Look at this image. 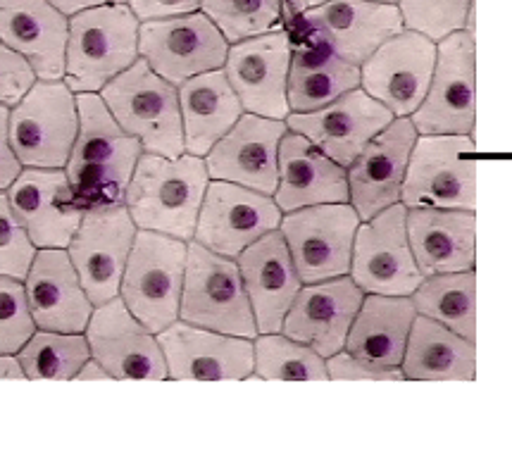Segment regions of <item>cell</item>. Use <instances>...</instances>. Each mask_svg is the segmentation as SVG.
<instances>
[{
  "instance_id": "38",
  "label": "cell",
  "mask_w": 512,
  "mask_h": 450,
  "mask_svg": "<svg viewBox=\"0 0 512 450\" xmlns=\"http://www.w3.org/2000/svg\"><path fill=\"white\" fill-rule=\"evenodd\" d=\"M472 5L474 0H398L403 27L432 41H443L465 29Z\"/></svg>"
},
{
  "instance_id": "33",
  "label": "cell",
  "mask_w": 512,
  "mask_h": 450,
  "mask_svg": "<svg viewBox=\"0 0 512 450\" xmlns=\"http://www.w3.org/2000/svg\"><path fill=\"white\" fill-rule=\"evenodd\" d=\"M358 86L360 67L341 60L332 50L305 39L291 50L286 96L293 112L320 110Z\"/></svg>"
},
{
  "instance_id": "30",
  "label": "cell",
  "mask_w": 512,
  "mask_h": 450,
  "mask_svg": "<svg viewBox=\"0 0 512 450\" xmlns=\"http://www.w3.org/2000/svg\"><path fill=\"white\" fill-rule=\"evenodd\" d=\"M179 108L184 150L198 158H205L246 112L224 70H210L184 81L179 86Z\"/></svg>"
},
{
  "instance_id": "22",
  "label": "cell",
  "mask_w": 512,
  "mask_h": 450,
  "mask_svg": "<svg viewBox=\"0 0 512 450\" xmlns=\"http://www.w3.org/2000/svg\"><path fill=\"white\" fill-rule=\"evenodd\" d=\"M17 220L36 248H67L79 229L84 208L74 198L65 170L22 167L5 191Z\"/></svg>"
},
{
  "instance_id": "14",
  "label": "cell",
  "mask_w": 512,
  "mask_h": 450,
  "mask_svg": "<svg viewBox=\"0 0 512 450\" xmlns=\"http://www.w3.org/2000/svg\"><path fill=\"white\" fill-rule=\"evenodd\" d=\"M408 208L393 203L355 231L351 279L365 293L410 296L424 281L405 227Z\"/></svg>"
},
{
  "instance_id": "16",
  "label": "cell",
  "mask_w": 512,
  "mask_h": 450,
  "mask_svg": "<svg viewBox=\"0 0 512 450\" xmlns=\"http://www.w3.org/2000/svg\"><path fill=\"white\" fill-rule=\"evenodd\" d=\"M434 65V41L412 29H403L362 62L360 84L393 115L408 117L427 96Z\"/></svg>"
},
{
  "instance_id": "47",
  "label": "cell",
  "mask_w": 512,
  "mask_h": 450,
  "mask_svg": "<svg viewBox=\"0 0 512 450\" xmlns=\"http://www.w3.org/2000/svg\"><path fill=\"white\" fill-rule=\"evenodd\" d=\"M77 379H81V381H91V379H110V374H108V370H105V367L101 365V362L93 360V358H89V360H86V365L81 367V370H79Z\"/></svg>"
},
{
  "instance_id": "41",
  "label": "cell",
  "mask_w": 512,
  "mask_h": 450,
  "mask_svg": "<svg viewBox=\"0 0 512 450\" xmlns=\"http://www.w3.org/2000/svg\"><path fill=\"white\" fill-rule=\"evenodd\" d=\"M36 72L27 58L0 41V105L12 108L36 84Z\"/></svg>"
},
{
  "instance_id": "34",
  "label": "cell",
  "mask_w": 512,
  "mask_h": 450,
  "mask_svg": "<svg viewBox=\"0 0 512 450\" xmlns=\"http://www.w3.org/2000/svg\"><path fill=\"white\" fill-rule=\"evenodd\" d=\"M415 310L441 322L467 341H477V274H432L415 289Z\"/></svg>"
},
{
  "instance_id": "23",
  "label": "cell",
  "mask_w": 512,
  "mask_h": 450,
  "mask_svg": "<svg viewBox=\"0 0 512 450\" xmlns=\"http://www.w3.org/2000/svg\"><path fill=\"white\" fill-rule=\"evenodd\" d=\"M362 300H365V291L351 277H336L303 286L284 317V336L305 343L322 358H332L346 346L348 331Z\"/></svg>"
},
{
  "instance_id": "3",
  "label": "cell",
  "mask_w": 512,
  "mask_h": 450,
  "mask_svg": "<svg viewBox=\"0 0 512 450\" xmlns=\"http://www.w3.org/2000/svg\"><path fill=\"white\" fill-rule=\"evenodd\" d=\"M139 27L127 3L72 15L65 50L67 86L74 93H101L108 81L139 60Z\"/></svg>"
},
{
  "instance_id": "35",
  "label": "cell",
  "mask_w": 512,
  "mask_h": 450,
  "mask_svg": "<svg viewBox=\"0 0 512 450\" xmlns=\"http://www.w3.org/2000/svg\"><path fill=\"white\" fill-rule=\"evenodd\" d=\"M91 358L86 334H62V331L36 329L24 343L17 360L22 362L27 379L72 381Z\"/></svg>"
},
{
  "instance_id": "25",
  "label": "cell",
  "mask_w": 512,
  "mask_h": 450,
  "mask_svg": "<svg viewBox=\"0 0 512 450\" xmlns=\"http://www.w3.org/2000/svg\"><path fill=\"white\" fill-rule=\"evenodd\" d=\"M29 310L39 329L84 334L96 305L86 296L67 248H39L24 279Z\"/></svg>"
},
{
  "instance_id": "7",
  "label": "cell",
  "mask_w": 512,
  "mask_h": 450,
  "mask_svg": "<svg viewBox=\"0 0 512 450\" xmlns=\"http://www.w3.org/2000/svg\"><path fill=\"white\" fill-rule=\"evenodd\" d=\"M77 131V93L65 79H36L10 108V141L22 167L65 170Z\"/></svg>"
},
{
  "instance_id": "24",
  "label": "cell",
  "mask_w": 512,
  "mask_h": 450,
  "mask_svg": "<svg viewBox=\"0 0 512 450\" xmlns=\"http://www.w3.org/2000/svg\"><path fill=\"white\" fill-rule=\"evenodd\" d=\"M415 141V124L408 117H398L355 158L348 172V191L360 222L372 220L389 205L398 203Z\"/></svg>"
},
{
  "instance_id": "2",
  "label": "cell",
  "mask_w": 512,
  "mask_h": 450,
  "mask_svg": "<svg viewBox=\"0 0 512 450\" xmlns=\"http://www.w3.org/2000/svg\"><path fill=\"white\" fill-rule=\"evenodd\" d=\"M208 184V167L198 155L165 158L143 153L131 174L124 205L139 229L191 241Z\"/></svg>"
},
{
  "instance_id": "13",
  "label": "cell",
  "mask_w": 512,
  "mask_h": 450,
  "mask_svg": "<svg viewBox=\"0 0 512 450\" xmlns=\"http://www.w3.org/2000/svg\"><path fill=\"white\" fill-rule=\"evenodd\" d=\"M227 53V39L205 12L148 20L139 27V58L174 86L203 72L222 70Z\"/></svg>"
},
{
  "instance_id": "18",
  "label": "cell",
  "mask_w": 512,
  "mask_h": 450,
  "mask_svg": "<svg viewBox=\"0 0 512 450\" xmlns=\"http://www.w3.org/2000/svg\"><path fill=\"white\" fill-rule=\"evenodd\" d=\"M158 336L174 381H241L253 377V341L243 336L172 322Z\"/></svg>"
},
{
  "instance_id": "10",
  "label": "cell",
  "mask_w": 512,
  "mask_h": 450,
  "mask_svg": "<svg viewBox=\"0 0 512 450\" xmlns=\"http://www.w3.org/2000/svg\"><path fill=\"white\" fill-rule=\"evenodd\" d=\"M360 217L348 203H322L286 212L282 236L303 284H317L351 272Z\"/></svg>"
},
{
  "instance_id": "49",
  "label": "cell",
  "mask_w": 512,
  "mask_h": 450,
  "mask_svg": "<svg viewBox=\"0 0 512 450\" xmlns=\"http://www.w3.org/2000/svg\"><path fill=\"white\" fill-rule=\"evenodd\" d=\"M305 3H308V8H315V5H322V3H327V0H305Z\"/></svg>"
},
{
  "instance_id": "39",
  "label": "cell",
  "mask_w": 512,
  "mask_h": 450,
  "mask_svg": "<svg viewBox=\"0 0 512 450\" xmlns=\"http://www.w3.org/2000/svg\"><path fill=\"white\" fill-rule=\"evenodd\" d=\"M36 329L24 281L0 277V355L20 353Z\"/></svg>"
},
{
  "instance_id": "1",
  "label": "cell",
  "mask_w": 512,
  "mask_h": 450,
  "mask_svg": "<svg viewBox=\"0 0 512 450\" xmlns=\"http://www.w3.org/2000/svg\"><path fill=\"white\" fill-rule=\"evenodd\" d=\"M79 131L65 172L81 208L122 205L143 155L139 139L117 124L101 93H77Z\"/></svg>"
},
{
  "instance_id": "15",
  "label": "cell",
  "mask_w": 512,
  "mask_h": 450,
  "mask_svg": "<svg viewBox=\"0 0 512 450\" xmlns=\"http://www.w3.org/2000/svg\"><path fill=\"white\" fill-rule=\"evenodd\" d=\"M279 224L282 210L270 196L212 179L198 212L193 241L224 258H236L260 236L279 229Z\"/></svg>"
},
{
  "instance_id": "37",
  "label": "cell",
  "mask_w": 512,
  "mask_h": 450,
  "mask_svg": "<svg viewBox=\"0 0 512 450\" xmlns=\"http://www.w3.org/2000/svg\"><path fill=\"white\" fill-rule=\"evenodd\" d=\"M201 10L222 31L229 46L277 31L284 22L277 0H201Z\"/></svg>"
},
{
  "instance_id": "40",
  "label": "cell",
  "mask_w": 512,
  "mask_h": 450,
  "mask_svg": "<svg viewBox=\"0 0 512 450\" xmlns=\"http://www.w3.org/2000/svg\"><path fill=\"white\" fill-rule=\"evenodd\" d=\"M36 250L39 248L29 239L27 229L12 210L8 193L0 191V277L27 279Z\"/></svg>"
},
{
  "instance_id": "8",
  "label": "cell",
  "mask_w": 512,
  "mask_h": 450,
  "mask_svg": "<svg viewBox=\"0 0 512 450\" xmlns=\"http://www.w3.org/2000/svg\"><path fill=\"white\" fill-rule=\"evenodd\" d=\"M474 153L470 136H420L403 179L405 208H477L479 165Z\"/></svg>"
},
{
  "instance_id": "50",
  "label": "cell",
  "mask_w": 512,
  "mask_h": 450,
  "mask_svg": "<svg viewBox=\"0 0 512 450\" xmlns=\"http://www.w3.org/2000/svg\"><path fill=\"white\" fill-rule=\"evenodd\" d=\"M377 3H389V5H396L398 0H377Z\"/></svg>"
},
{
  "instance_id": "4",
  "label": "cell",
  "mask_w": 512,
  "mask_h": 450,
  "mask_svg": "<svg viewBox=\"0 0 512 450\" xmlns=\"http://www.w3.org/2000/svg\"><path fill=\"white\" fill-rule=\"evenodd\" d=\"M101 98L117 124L141 141L143 153L179 158L184 155L179 86L170 84L139 58L129 70L103 86Z\"/></svg>"
},
{
  "instance_id": "11",
  "label": "cell",
  "mask_w": 512,
  "mask_h": 450,
  "mask_svg": "<svg viewBox=\"0 0 512 450\" xmlns=\"http://www.w3.org/2000/svg\"><path fill=\"white\" fill-rule=\"evenodd\" d=\"M136 231L139 227L124 203L93 205L84 210L67 253L93 305H103L120 296L122 274Z\"/></svg>"
},
{
  "instance_id": "36",
  "label": "cell",
  "mask_w": 512,
  "mask_h": 450,
  "mask_svg": "<svg viewBox=\"0 0 512 450\" xmlns=\"http://www.w3.org/2000/svg\"><path fill=\"white\" fill-rule=\"evenodd\" d=\"M253 377L265 381H327V362L317 350L284 334H260L253 343Z\"/></svg>"
},
{
  "instance_id": "32",
  "label": "cell",
  "mask_w": 512,
  "mask_h": 450,
  "mask_svg": "<svg viewBox=\"0 0 512 450\" xmlns=\"http://www.w3.org/2000/svg\"><path fill=\"white\" fill-rule=\"evenodd\" d=\"M401 365L412 381H474L477 348L432 317L417 315Z\"/></svg>"
},
{
  "instance_id": "21",
  "label": "cell",
  "mask_w": 512,
  "mask_h": 450,
  "mask_svg": "<svg viewBox=\"0 0 512 450\" xmlns=\"http://www.w3.org/2000/svg\"><path fill=\"white\" fill-rule=\"evenodd\" d=\"M284 134V120L243 112L241 120L205 155L210 179L272 196L279 184V143Z\"/></svg>"
},
{
  "instance_id": "9",
  "label": "cell",
  "mask_w": 512,
  "mask_h": 450,
  "mask_svg": "<svg viewBox=\"0 0 512 450\" xmlns=\"http://www.w3.org/2000/svg\"><path fill=\"white\" fill-rule=\"evenodd\" d=\"M477 120V48L474 34L455 31L439 41L436 65L412 124L422 136H470Z\"/></svg>"
},
{
  "instance_id": "27",
  "label": "cell",
  "mask_w": 512,
  "mask_h": 450,
  "mask_svg": "<svg viewBox=\"0 0 512 450\" xmlns=\"http://www.w3.org/2000/svg\"><path fill=\"white\" fill-rule=\"evenodd\" d=\"M70 17L51 0H0V41L34 67L36 77L65 79Z\"/></svg>"
},
{
  "instance_id": "20",
  "label": "cell",
  "mask_w": 512,
  "mask_h": 450,
  "mask_svg": "<svg viewBox=\"0 0 512 450\" xmlns=\"http://www.w3.org/2000/svg\"><path fill=\"white\" fill-rule=\"evenodd\" d=\"M86 341L91 358L101 362L110 379H167L158 336L131 315L120 296L93 308Z\"/></svg>"
},
{
  "instance_id": "46",
  "label": "cell",
  "mask_w": 512,
  "mask_h": 450,
  "mask_svg": "<svg viewBox=\"0 0 512 450\" xmlns=\"http://www.w3.org/2000/svg\"><path fill=\"white\" fill-rule=\"evenodd\" d=\"M0 379H27L17 355H0Z\"/></svg>"
},
{
  "instance_id": "28",
  "label": "cell",
  "mask_w": 512,
  "mask_h": 450,
  "mask_svg": "<svg viewBox=\"0 0 512 450\" xmlns=\"http://www.w3.org/2000/svg\"><path fill=\"white\" fill-rule=\"evenodd\" d=\"M408 241L424 277L467 272L477 258L474 210L412 208L405 217Z\"/></svg>"
},
{
  "instance_id": "31",
  "label": "cell",
  "mask_w": 512,
  "mask_h": 450,
  "mask_svg": "<svg viewBox=\"0 0 512 450\" xmlns=\"http://www.w3.org/2000/svg\"><path fill=\"white\" fill-rule=\"evenodd\" d=\"M415 317L417 310L412 298L370 293V298L362 300L348 331V353L374 365L398 367L403 362Z\"/></svg>"
},
{
  "instance_id": "29",
  "label": "cell",
  "mask_w": 512,
  "mask_h": 450,
  "mask_svg": "<svg viewBox=\"0 0 512 450\" xmlns=\"http://www.w3.org/2000/svg\"><path fill=\"white\" fill-rule=\"evenodd\" d=\"M282 212L322 203H348V174L301 134H284L279 143V184L274 191Z\"/></svg>"
},
{
  "instance_id": "6",
  "label": "cell",
  "mask_w": 512,
  "mask_h": 450,
  "mask_svg": "<svg viewBox=\"0 0 512 450\" xmlns=\"http://www.w3.org/2000/svg\"><path fill=\"white\" fill-rule=\"evenodd\" d=\"M179 317L193 327L255 339V315L234 258L212 253L198 241L186 253Z\"/></svg>"
},
{
  "instance_id": "48",
  "label": "cell",
  "mask_w": 512,
  "mask_h": 450,
  "mask_svg": "<svg viewBox=\"0 0 512 450\" xmlns=\"http://www.w3.org/2000/svg\"><path fill=\"white\" fill-rule=\"evenodd\" d=\"M279 8H282V15L286 20L293 22L298 15H303L305 10H308V3L305 0H277Z\"/></svg>"
},
{
  "instance_id": "44",
  "label": "cell",
  "mask_w": 512,
  "mask_h": 450,
  "mask_svg": "<svg viewBox=\"0 0 512 450\" xmlns=\"http://www.w3.org/2000/svg\"><path fill=\"white\" fill-rule=\"evenodd\" d=\"M20 172L22 162L17 160L10 141V108L0 105V191H8Z\"/></svg>"
},
{
  "instance_id": "45",
  "label": "cell",
  "mask_w": 512,
  "mask_h": 450,
  "mask_svg": "<svg viewBox=\"0 0 512 450\" xmlns=\"http://www.w3.org/2000/svg\"><path fill=\"white\" fill-rule=\"evenodd\" d=\"M51 3L62 12V15L72 17L81 10L101 8V5H112V3H127V0H51Z\"/></svg>"
},
{
  "instance_id": "5",
  "label": "cell",
  "mask_w": 512,
  "mask_h": 450,
  "mask_svg": "<svg viewBox=\"0 0 512 450\" xmlns=\"http://www.w3.org/2000/svg\"><path fill=\"white\" fill-rule=\"evenodd\" d=\"M189 243L158 231L139 229L124 267L120 298L131 315L153 334L179 320Z\"/></svg>"
},
{
  "instance_id": "43",
  "label": "cell",
  "mask_w": 512,
  "mask_h": 450,
  "mask_svg": "<svg viewBox=\"0 0 512 450\" xmlns=\"http://www.w3.org/2000/svg\"><path fill=\"white\" fill-rule=\"evenodd\" d=\"M131 12L139 22L165 20V17L189 15L201 10V0H127Z\"/></svg>"
},
{
  "instance_id": "26",
  "label": "cell",
  "mask_w": 512,
  "mask_h": 450,
  "mask_svg": "<svg viewBox=\"0 0 512 450\" xmlns=\"http://www.w3.org/2000/svg\"><path fill=\"white\" fill-rule=\"evenodd\" d=\"M236 265H239L243 286L251 300L258 334L282 331L286 312L303 284L293 267L282 231L274 229L241 250L236 255Z\"/></svg>"
},
{
  "instance_id": "17",
  "label": "cell",
  "mask_w": 512,
  "mask_h": 450,
  "mask_svg": "<svg viewBox=\"0 0 512 450\" xmlns=\"http://www.w3.org/2000/svg\"><path fill=\"white\" fill-rule=\"evenodd\" d=\"M291 50L289 31H270L231 43L224 74L239 96L243 110L270 120L289 117L286 84H289Z\"/></svg>"
},
{
  "instance_id": "19",
  "label": "cell",
  "mask_w": 512,
  "mask_h": 450,
  "mask_svg": "<svg viewBox=\"0 0 512 450\" xmlns=\"http://www.w3.org/2000/svg\"><path fill=\"white\" fill-rule=\"evenodd\" d=\"M391 122L393 112L360 89L343 93L320 110L289 115V127L341 167H351L367 143Z\"/></svg>"
},
{
  "instance_id": "12",
  "label": "cell",
  "mask_w": 512,
  "mask_h": 450,
  "mask_svg": "<svg viewBox=\"0 0 512 450\" xmlns=\"http://www.w3.org/2000/svg\"><path fill=\"white\" fill-rule=\"evenodd\" d=\"M298 36L332 50L351 65H362L382 43L403 31L398 5L377 0H327L296 20Z\"/></svg>"
},
{
  "instance_id": "42",
  "label": "cell",
  "mask_w": 512,
  "mask_h": 450,
  "mask_svg": "<svg viewBox=\"0 0 512 450\" xmlns=\"http://www.w3.org/2000/svg\"><path fill=\"white\" fill-rule=\"evenodd\" d=\"M329 379H351V381H403L405 374L398 367L374 365L360 360L351 353H334L327 362Z\"/></svg>"
}]
</instances>
